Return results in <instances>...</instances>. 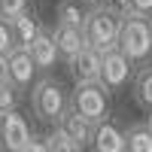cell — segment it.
Wrapping results in <instances>:
<instances>
[{"mask_svg": "<svg viewBox=\"0 0 152 152\" xmlns=\"http://www.w3.org/2000/svg\"><path fill=\"white\" fill-rule=\"evenodd\" d=\"M55 128H58L61 134H64L70 143H76L79 149H82V146H91V137H94V125H91V122H85V119L79 116V113H73L70 107H67L64 113H61V119L55 122Z\"/></svg>", "mask_w": 152, "mask_h": 152, "instance_id": "52a82bcc", "label": "cell"}, {"mask_svg": "<svg viewBox=\"0 0 152 152\" xmlns=\"http://www.w3.org/2000/svg\"><path fill=\"white\" fill-rule=\"evenodd\" d=\"M100 58L94 49H82L79 55H76L70 61V76H73V82L76 85H85V82H100Z\"/></svg>", "mask_w": 152, "mask_h": 152, "instance_id": "ba28073f", "label": "cell"}, {"mask_svg": "<svg viewBox=\"0 0 152 152\" xmlns=\"http://www.w3.org/2000/svg\"><path fill=\"white\" fill-rule=\"evenodd\" d=\"M119 31H122V15H116L107 6H91L82 21V37L85 46L94 49L97 55H107L119 46Z\"/></svg>", "mask_w": 152, "mask_h": 152, "instance_id": "6da1fadb", "label": "cell"}, {"mask_svg": "<svg viewBox=\"0 0 152 152\" xmlns=\"http://www.w3.org/2000/svg\"><path fill=\"white\" fill-rule=\"evenodd\" d=\"M21 12H28V0H0V18L12 21Z\"/></svg>", "mask_w": 152, "mask_h": 152, "instance_id": "ffe728a7", "label": "cell"}, {"mask_svg": "<svg viewBox=\"0 0 152 152\" xmlns=\"http://www.w3.org/2000/svg\"><path fill=\"white\" fill-rule=\"evenodd\" d=\"M73 113H79L85 122L91 125H100L107 122L110 116V91L100 82H85V85H76L73 94H70V104H67Z\"/></svg>", "mask_w": 152, "mask_h": 152, "instance_id": "277c9868", "label": "cell"}, {"mask_svg": "<svg viewBox=\"0 0 152 152\" xmlns=\"http://www.w3.org/2000/svg\"><path fill=\"white\" fill-rule=\"evenodd\" d=\"M82 3H88V6H104L107 0H82Z\"/></svg>", "mask_w": 152, "mask_h": 152, "instance_id": "d4e9b609", "label": "cell"}, {"mask_svg": "<svg viewBox=\"0 0 152 152\" xmlns=\"http://www.w3.org/2000/svg\"><path fill=\"white\" fill-rule=\"evenodd\" d=\"M18 100H21V91H18L9 79H0V116L15 113V110H18Z\"/></svg>", "mask_w": 152, "mask_h": 152, "instance_id": "e0dca14e", "label": "cell"}, {"mask_svg": "<svg viewBox=\"0 0 152 152\" xmlns=\"http://www.w3.org/2000/svg\"><path fill=\"white\" fill-rule=\"evenodd\" d=\"M85 6L82 0H58L55 6V24H70V28H82L85 21Z\"/></svg>", "mask_w": 152, "mask_h": 152, "instance_id": "9a60e30c", "label": "cell"}, {"mask_svg": "<svg viewBox=\"0 0 152 152\" xmlns=\"http://www.w3.org/2000/svg\"><path fill=\"white\" fill-rule=\"evenodd\" d=\"M0 79H6V58H0Z\"/></svg>", "mask_w": 152, "mask_h": 152, "instance_id": "cb8c5ba5", "label": "cell"}, {"mask_svg": "<svg viewBox=\"0 0 152 152\" xmlns=\"http://www.w3.org/2000/svg\"><path fill=\"white\" fill-rule=\"evenodd\" d=\"M70 97L64 91V85H61L58 79H52V76H43V79H37L34 88H31V110L34 116L40 122H58L61 113L67 110Z\"/></svg>", "mask_w": 152, "mask_h": 152, "instance_id": "7a4b0ae2", "label": "cell"}, {"mask_svg": "<svg viewBox=\"0 0 152 152\" xmlns=\"http://www.w3.org/2000/svg\"><path fill=\"white\" fill-rule=\"evenodd\" d=\"M28 152H49L46 137H34V140H31V146H28Z\"/></svg>", "mask_w": 152, "mask_h": 152, "instance_id": "603a6c76", "label": "cell"}, {"mask_svg": "<svg viewBox=\"0 0 152 152\" xmlns=\"http://www.w3.org/2000/svg\"><path fill=\"white\" fill-rule=\"evenodd\" d=\"M91 152H125V131H122L113 119L94 125Z\"/></svg>", "mask_w": 152, "mask_h": 152, "instance_id": "7c38bea8", "label": "cell"}, {"mask_svg": "<svg viewBox=\"0 0 152 152\" xmlns=\"http://www.w3.org/2000/svg\"><path fill=\"white\" fill-rule=\"evenodd\" d=\"M46 146H49V152H82V149L76 146V143H70V140H67V137L61 134L58 128H55L52 134L46 137Z\"/></svg>", "mask_w": 152, "mask_h": 152, "instance_id": "ac0fdd59", "label": "cell"}, {"mask_svg": "<svg viewBox=\"0 0 152 152\" xmlns=\"http://www.w3.org/2000/svg\"><path fill=\"white\" fill-rule=\"evenodd\" d=\"M146 125H149V131H152V113H149V122H146Z\"/></svg>", "mask_w": 152, "mask_h": 152, "instance_id": "484cf974", "label": "cell"}, {"mask_svg": "<svg viewBox=\"0 0 152 152\" xmlns=\"http://www.w3.org/2000/svg\"><path fill=\"white\" fill-rule=\"evenodd\" d=\"M31 140H34L31 125L18 110L0 116V152H28Z\"/></svg>", "mask_w": 152, "mask_h": 152, "instance_id": "5b68a950", "label": "cell"}, {"mask_svg": "<svg viewBox=\"0 0 152 152\" xmlns=\"http://www.w3.org/2000/svg\"><path fill=\"white\" fill-rule=\"evenodd\" d=\"M104 6H107V9H113V12H116V15H122V18L134 15V12H131V0H107Z\"/></svg>", "mask_w": 152, "mask_h": 152, "instance_id": "44dd1931", "label": "cell"}, {"mask_svg": "<svg viewBox=\"0 0 152 152\" xmlns=\"http://www.w3.org/2000/svg\"><path fill=\"white\" fill-rule=\"evenodd\" d=\"M31 61H34V67L40 70V73H49L55 67V61H58V46H55V37L49 28H40V34H37V40L31 46Z\"/></svg>", "mask_w": 152, "mask_h": 152, "instance_id": "9c48e42d", "label": "cell"}, {"mask_svg": "<svg viewBox=\"0 0 152 152\" xmlns=\"http://www.w3.org/2000/svg\"><path fill=\"white\" fill-rule=\"evenodd\" d=\"M149 31H152V18H149Z\"/></svg>", "mask_w": 152, "mask_h": 152, "instance_id": "4316f807", "label": "cell"}, {"mask_svg": "<svg viewBox=\"0 0 152 152\" xmlns=\"http://www.w3.org/2000/svg\"><path fill=\"white\" fill-rule=\"evenodd\" d=\"M116 49L131 61V64H146V58L152 55V31H149V18H140V15L122 18L119 46H116Z\"/></svg>", "mask_w": 152, "mask_h": 152, "instance_id": "3957f363", "label": "cell"}, {"mask_svg": "<svg viewBox=\"0 0 152 152\" xmlns=\"http://www.w3.org/2000/svg\"><path fill=\"white\" fill-rule=\"evenodd\" d=\"M52 37H55V46H58V58H64L67 64H70V61L82 52V49H88V46H85V37H82V28H70V24H55Z\"/></svg>", "mask_w": 152, "mask_h": 152, "instance_id": "8fae6325", "label": "cell"}, {"mask_svg": "<svg viewBox=\"0 0 152 152\" xmlns=\"http://www.w3.org/2000/svg\"><path fill=\"white\" fill-rule=\"evenodd\" d=\"M134 100L137 107L152 113V64H140L134 73Z\"/></svg>", "mask_w": 152, "mask_h": 152, "instance_id": "5bb4252c", "label": "cell"}, {"mask_svg": "<svg viewBox=\"0 0 152 152\" xmlns=\"http://www.w3.org/2000/svg\"><path fill=\"white\" fill-rule=\"evenodd\" d=\"M125 152H152V131L146 122L131 125L125 131Z\"/></svg>", "mask_w": 152, "mask_h": 152, "instance_id": "2e32d148", "label": "cell"}, {"mask_svg": "<svg viewBox=\"0 0 152 152\" xmlns=\"http://www.w3.org/2000/svg\"><path fill=\"white\" fill-rule=\"evenodd\" d=\"M131 12L140 18H152V0H131Z\"/></svg>", "mask_w": 152, "mask_h": 152, "instance_id": "7402d4cb", "label": "cell"}, {"mask_svg": "<svg viewBox=\"0 0 152 152\" xmlns=\"http://www.w3.org/2000/svg\"><path fill=\"white\" fill-rule=\"evenodd\" d=\"M15 52V40H12V28L6 18H0V58H9Z\"/></svg>", "mask_w": 152, "mask_h": 152, "instance_id": "d6986e66", "label": "cell"}, {"mask_svg": "<svg viewBox=\"0 0 152 152\" xmlns=\"http://www.w3.org/2000/svg\"><path fill=\"white\" fill-rule=\"evenodd\" d=\"M34 73H37V67H34V61H31V52H24V49H15V52L6 58V79L15 85L18 91H24V88L31 85Z\"/></svg>", "mask_w": 152, "mask_h": 152, "instance_id": "30bf717a", "label": "cell"}, {"mask_svg": "<svg viewBox=\"0 0 152 152\" xmlns=\"http://www.w3.org/2000/svg\"><path fill=\"white\" fill-rule=\"evenodd\" d=\"M100 58H104V61H100V85H104L110 94L119 91V88H125V82L131 79L134 64L119 52V49H113V52L100 55Z\"/></svg>", "mask_w": 152, "mask_h": 152, "instance_id": "8992f818", "label": "cell"}, {"mask_svg": "<svg viewBox=\"0 0 152 152\" xmlns=\"http://www.w3.org/2000/svg\"><path fill=\"white\" fill-rule=\"evenodd\" d=\"M12 28V40H15V49H24V52H31V46L37 40V34H40V21H37V15L28 9L21 12V15H15L9 21Z\"/></svg>", "mask_w": 152, "mask_h": 152, "instance_id": "4fadbf2b", "label": "cell"}]
</instances>
